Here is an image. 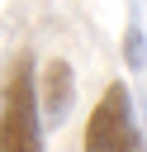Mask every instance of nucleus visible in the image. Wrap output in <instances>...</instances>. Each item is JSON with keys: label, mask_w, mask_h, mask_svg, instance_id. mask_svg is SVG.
Masks as SVG:
<instances>
[{"label": "nucleus", "mask_w": 147, "mask_h": 152, "mask_svg": "<svg viewBox=\"0 0 147 152\" xmlns=\"http://www.w3.org/2000/svg\"><path fill=\"white\" fill-rule=\"evenodd\" d=\"M123 66L128 71H142L147 66V38H142V24L138 19H128V28H123Z\"/></svg>", "instance_id": "obj_4"}, {"label": "nucleus", "mask_w": 147, "mask_h": 152, "mask_svg": "<svg viewBox=\"0 0 147 152\" xmlns=\"http://www.w3.org/2000/svg\"><path fill=\"white\" fill-rule=\"evenodd\" d=\"M81 147H85V152H138V147H142L138 114H133V95H128L123 81L104 86L100 104H95L90 119H85Z\"/></svg>", "instance_id": "obj_2"}, {"label": "nucleus", "mask_w": 147, "mask_h": 152, "mask_svg": "<svg viewBox=\"0 0 147 152\" xmlns=\"http://www.w3.org/2000/svg\"><path fill=\"white\" fill-rule=\"evenodd\" d=\"M38 104H43L47 124H62V119H66V109H71V62H66V57H52V62L43 66Z\"/></svg>", "instance_id": "obj_3"}, {"label": "nucleus", "mask_w": 147, "mask_h": 152, "mask_svg": "<svg viewBox=\"0 0 147 152\" xmlns=\"http://www.w3.org/2000/svg\"><path fill=\"white\" fill-rule=\"evenodd\" d=\"M0 152H43V119H38V66L19 57L0 86Z\"/></svg>", "instance_id": "obj_1"}]
</instances>
